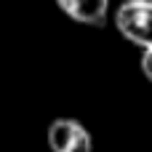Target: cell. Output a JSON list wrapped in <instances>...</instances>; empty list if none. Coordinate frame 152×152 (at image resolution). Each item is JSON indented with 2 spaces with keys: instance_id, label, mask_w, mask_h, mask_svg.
I'll return each mask as SVG.
<instances>
[{
  "instance_id": "cell-1",
  "label": "cell",
  "mask_w": 152,
  "mask_h": 152,
  "mask_svg": "<svg viewBox=\"0 0 152 152\" xmlns=\"http://www.w3.org/2000/svg\"><path fill=\"white\" fill-rule=\"evenodd\" d=\"M115 29L123 40L139 45L142 51L152 48V0H123L115 11Z\"/></svg>"
},
{
  "instance_id": "cell-4",
  "label": "cell",
  "mask_w": 152,
  "mask_h": 152,
  "mask_svg": "<svg viewBox=\"0 0 152 152\" xmlns=\"http://www.w3.org/2000/svg\"><path fill=\"white\" fill-rule=\"evenodd\" d=\"M142 75H144V77L152 83V48L142 53Z\"/></svg>"
},
{
  "instance_id": "cell-3",
  "label": "cell",
  "mask_w": 152,
  "mask_h": 152,
  "mask_svg": "<svg viewBox=\"0 0 152 152\" xmlns=\"http://www.w3.org/2000/svg\"><path fill=\"white\" fill-rule=\"evenodd\" d=\"M61 13L86 27H104L110 21V0H53Z\"/></svg>"
},
{
  "instance_id": "cell-2",
  "label": "cell",
  "mask_w": 152,
  "mask_h": 152,
  "mask_svg": "<svg viewBox=\"0 0 152 152\" xmlns=\"http://www.w3.org/2000/svg\"><path fill=\"white\" fill-rule=\"evenodd\" d=\"M48 150L51 152H94L91 131L75 118H56L48 126Z\"/></svg>"
}]
</instances>
